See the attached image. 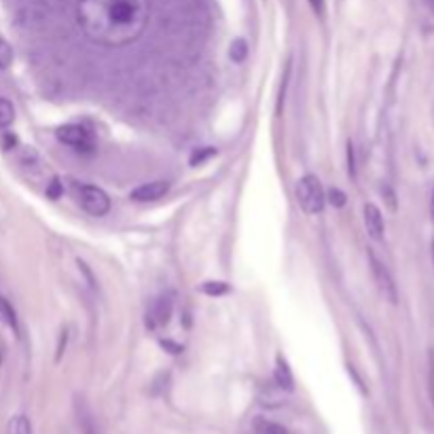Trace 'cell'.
I'll return each mask as SVG.
<instances>
[{
    "mask_svg": "<svg viewBox=\"0 0 434 434\" xmlns=\"http://www.w3.org/2000/svg\"><path fill=\"white\" fill-rule=\"evenodd\" d=\"M150 17L148 0H79L77 21L83 34L104 47H125L138 40Z\"/></svg>",
    "mask_w": 434,
    "mask_h": 434,
    "instance_id": "6da1fadb",
    "label": "cell"
},
{
    "mask_svg": "<svg viewBox=\"0 0 434 434\" xmlns=\"http://www.w3.org/2000/svg\"><path fill=\"white\" fill-rule=\"evenodd\" d=\"M297 202L301 206V210L306 214H320L324 210V204H327V198H324V191L320 180L314 176V174H308L303 176L297 185Z\"/></svg>",
    "mask_w": 434,
    "mask_h": 434,
    "instance_id": "7a4b0ae2",
    "label": "cell"
},
{
    "mask_svg": "<svg viewBox=\"0 0 434 434\" xmlns=\"http://www.w3.org/2000/svg\"><path fill=\"white\" fill-rule=\"evenodd\" d=\"M74 191H77V198H79L81 208L87 214L104 216V214L111 212V198H108V195L100 187H94V185H77Z\"/></svg>",
    "mask_w": 434,
    "mask_h": 434,
    "instance_id": "3957f363",
    "label": "cell"
},
{
    "mask_svg": "<svg viewBox=\"0 0 434 434\" xmlns=\"http://www.w3.org/2000/svg\"><path fill=\"white\" fill-rule=\"evenodd\" d=\"M368 260H371V271H373V277L377 282V286L381 290V295L390 301V303H396L398 301V293H396V282L392 277V273H390V269L381 263V260L377 258V254L373 250H368Z\"/></svg>",
    "mask_w": 434,
    "mask_h": 434,
    "instance_id": "277c9868",
    "label": "cell"
},
{
    "mask_svg": "<svg viewBox=\"0 0 434 434\" xmlns=\"http://www.w3.org/2000/svg\"><path fill=\"white\" fill-rule=\"evenodd\" d=\"M57 138L64 142V144H68L77 150H90L94 146V138L92 134L87 132L85 127L81 125H64L57 129Z\"/></svg>",
    "mask_w": 434,
    "mask_h": 434,
    "instance_id": "5b68a950",
    "label": "cell"
},
{
    "mask_svg": "<svg viewBox=\"0 0 434 434\" xmlns=\"http://www.w3.org/2000/svg\"><path fill=\"white\" fill-rule=\"evenodd\" d=\"M172 312H174V301H172V295H163L159 297L153 308L148 310L146 314V327L148 329H159V327H165V324L169 322L172 318Z\"/></svg>",
    "mask_w": 434,
    "mask_h": 434,
    "instance_id": "8992f818",
    "label": "cell"
},
{
    "mask_svg": "<svg viewBox=\"0 0 434 434\" xmlns=\"http://www.w3.org/2000/svg\"><path fill=\"white\" fill-rule=\"evenodd\" d=\"M169 191V182L167 180H153V182H146V185H140L132 191V198L134 202H155L159 198H163V195Z\"/></svg>",
    "mask_w": 434,
    "mask_h": 434,
    "instance_id": "52a82bcc",
    "label": "cell"
},
{
    "mask_svg": "<svg viewBox=\"0 0 434 434\" xmlns=\"http://www.w3.org/2000/svg\"><path fill=\"white\" fill-rule=\"evenodd\" d=\"M364 225L368 235L373 237V240H383V231H385V223H383V216L381 210L375 204H366L364 206Z\"/></svg>",
    "mask_w": 434,
    "mask_h": 434,
    "instance_id": "ba28073f",
    "label": "cell"
},
{
    "mask_svg": "<svg viewBox=\"0 0 434 434\" xmlns=\"http://www.w3.org/2000/svg\"><path fill=\"white\" fill-rule=\"evenodd\" d=\"M273 375H275V383H277L282 390H286V392H293L295 379H293V373H290V368H288L286 360L282 358V356H277V360H275V371H273Z\"/></svg>",
    "mask_w": 434,
    "mask_h": 434,
    "instance_id": "9c48e42d",
    "label": "cell"
},
{
    "mask_svg": "<svg viewBox=\"0 0 434 434\" xmlns=\"http://www.w3.org/2000/svg\"><path fill=\"white\" fill-rule=\"evenodd\" d=\"M77 416H79L81 434H98V428H96V422H94L92 411L87 409V405H85L83 401L77 403Z\"/></svg>",
    "mask_w": 434,
    "mask_h": 434,
    "instance_id": "30bf717a",
    "label": "cell"
},
{
    "mask_svg": "<svg viewBox=\"0 0 434 434\" xmlns=\"http://www.w3.org/2000/svg\"><path fill=\"white\" fill-rule=\"evenodd\" d=\"M7 434H32V424L26 416H13L7 424Z\"/></svg>",
    "mask_w": 434,
    "mask_h": 434,
    "instance_id": "8fae6325",
    "label": "cell"
},
{
    "mask_svg": "<svg viewBox=\"0 0 434 434\" xmlns=\"http://www.w3.org/2000/svg\"><path fill=\"white\" fill-rule=\"evenodd\" d=\"M229 55H231V59H233L235 64L246 62V57H248V42H246L244 38H235L233 45H231Z\"/></svg>",
    "mask_w": 434,
    "mask_h": 434,
    "instance_id": "7c38bea8",
    "label": "cell"
},
{
    "mask_svg": "<svg viewBox=\"0 0 434 434\" xmlns=\"http://www.w3.org/2000/svg\"><path fill=\"white\" fill-rule=\"evenodd\" d=\"M15 121V108L7 98H0V127H9Z\"/></svg>",
    "mask_w": 434,
    "mask_h": 434,
    "instance_id": "4fadbf2b",
    "label": "cell"
},
{
    "mask_svg": "<svg viewBox=\"0 0 434 434\" xmlns=\"http://www.w3.org/2000/svg\"><path fill=\"white\" fill-rule=\"evenodd\" d=\"M0 322H5L7 327H11V329H17L15 312H13V308L9 306V301L5 297H0Z\"/></svg>",
    "mask_w": 434,
    "mask_h": 434,
    "instance_id": "5bb4252c",
    "label": "cell"
},
{
    "mask_svg": "<svg viewBox=\"0 0 434 434\" xmlns=\"http://www.w3.org/2000/svg\"><path fill=\"white\" fill-rule=\"evenodd\" d=\"M254 430H256V434H286V430L280 424L269 422V420H256Z\"/></svg>",
    "mask_w": 434,
    "mask_h": 434,
    "instance_id": "9a60e30c",
    "label": "cell"
},
{
    "mask_svg": "<svg viewBox=\"0 0 434 434\" xmlns=\"http://www.w3.org/2000/svg\"><path fill=\"white\" fill-rule=\"evenodd\" d=\"M13 62V47L5 38H0V70H7Z\"/></svg>",
    "mask_w": 434,
    "mask_h": 434,
    "instance_id": "2e32d148",
    "label": "cell"
},
{
    "mask_svg": "<svg viewBox=\"0 0 434 434\" xmlns=\"http://www.w3.org/2000/svg\"><path fill=\"white\" fill-rule=\"evenodd\" d=\"M202 290L210 297H221V295L229 293V286L225 284V282H206V284L202 286Z\"/></svg>",
    "mask_w": 434,
    "mask_h": 434,
    "instance_id": "e0dca14e",
    "label": "cell"
},
{
    "mask_svg": "<svg viewBox=\"0 0 434 434\" xmlns=\"http://www.w3.org/2000/svg\"><path fill=\"white\" fill-rule=\"evenodd\" d=\"M216 155V148H212V146H204V148H200V150H195L193 153V157H191V165H202L204 161H208L210 157H214Z\"/></svg>",
    "mask_w": 434,
    "mask_h": 434,
    "instance_id": "ac0fdd59",
    "label": "cell"
},
{
    "mask_svg": "<svg viewBox=\"0 0 434 434\" xmlns=\"http://www.w3.org/2000/svg\"><path fill=\"white\" fill-rule=\"evenodd\" d=\"M288 74H290V62H288V66H286V74L284 79H282V87H280V96H277V113H282V104H284V96H286V87H288Z\"/></svg>",
    "mask_w": 434,
    "mask_h": 434,
    "instance_id": "d6986e66",
    "label": "cell"
},
{
    "mask_svg": "<svg viewBox=\"0 0 434 434\" xmlns=\"http://www.w3.org/2000/svg\"><path fill=\"white\" fill-rule=\"evenodd\" d=\"M345 193L343 191H339V189H331L329 191V202L335 206V208H343L345 206Z\"/></svg>",
    "mask_w": 434,
    "mask_h": 434,
    "instance_id": "ffe728a7",
    "label": "cell"
},
{
    "mask_svg": "<svg viewBox=\"0 0 434 434\" xmlns=\"http://www.w3.org/2000/svg\"><path fill=\"white\" fill-rule=\"evenodd\" d=\"M347 169H350V176L356 178V157H354V144L347 142Z\"/></svg>",
    "mask_w": 434,
    "mask_h": 434,
    "instance_id": "44dd1931",
    "label": "cell"
},
{
    "mask_svg": "<svg viewBox=\"0 0 434 434\" xmlns=\"http://www.w3.org/2000/svg\"><path fill=\"white\" fill-rule=\"evenodd\" d=\"M62 182L57 180V178H53L51 182H49V187H47V198H51V200H57L59 195H62Z\"/></svg>",
    "mask_w": 434,
    "mask_h": 434,
    "instance_id": "7402d4cb",
    "label": "cell"
},
{
    "mask_svg": "<svg viewBox=\"0 0 434 434\" xmlns=\"http://www.w3.org/2000/svg\"><path fill=\"white\" fill-rule=\"evenodd\" d=\"M430 394H432V405H434V354H430Z\"/></svg>",
    "mask_w": 434,
    "mask_h": 434,
    "instance_id": "603a6c76",
    "label": "cell"
},
{
    "mask_svg": "<svg viewBox=\"0 0 434 434\" xmlns=\"http://www.w3.org/2000/svg\"><path fill=\"white\" fill-rule=\"evenodd\" d=\"M310 3H312V7H314V11L316 13H324V0H310Z\"/></svg>",
    "mask_w": 434,
    "mask_h": 434,
    "instance_id": "cb8c5ba5",
    "label": "cell"
},
{
    "mask_svg": "<svg viewBox=\"0 0 434 434\" xmlns=\"http://www.w3.org/2000/svg\"><path fill=\"white\" fill-rule=\"evenodd\" d=\"M430 219L434 223V185H432V191H430Z\"/></svg>",
    "mask_w": 434,
    "mask_h": 434,
    "instance_id": "d4e9b609",
    "label": "cell"
},
{
    "mask_svg": "<svg viewBox=\"0 0 434 434\" xmlns=\"http://www.w3.org/2000/svg\"><path fill=\"white\" fill-rule=\"evenodd\" d=\"M432 260H434V240H432Z\"/></svg>",
    "mask_w": 434,
    "mask_h": 434,
    "instance_id": "484cf974",
    "label": "cell"
},
{
    "mask_svg": "<svg viewBox=\"0 0 434 434\" xmlns=\"http://www.w3.org/2000/svg\"><path fill=\"white\" fill-rule=\"evenodd\" d=\"M432 3H434V0H432Z\"/></svg>",
    "mask_w": 434,
    "mask_h": 434,
    "instance_id": "4316f807",
    "label": "cell"
}]
</instances>
